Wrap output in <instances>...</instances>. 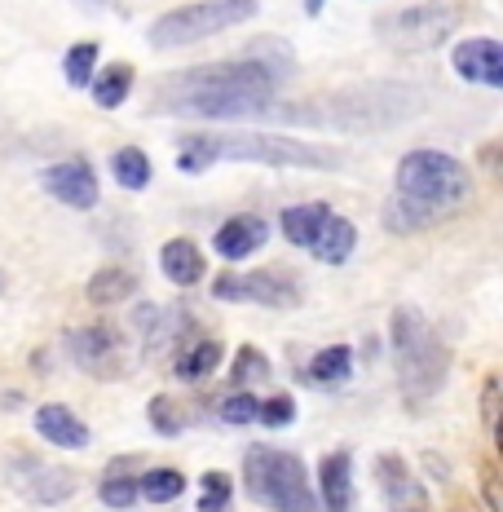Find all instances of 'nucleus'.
Here are the masks:
<instances>
[{"mask_svg":"<svg viewBox=\"0 0 503 512\" xmlns=\"http://www.w3.org/2000/svg\"><path fill=\"white\" fill-rule=\"evenodd\" d=\"M278 71L265 67L256 53L230 62H203V67L177 71L151 93V106L159 115H177V120H261L274 106Z\"/></svg>","mask_w":503,"mask_h":512,"instance_id":"nucleus-1","label":"nucleus"},{"mask_svg":"<svg viewBox=\"0 0 503 512\" xmlns=\"http://www.w3.org/2000/svg\"><path fill=\"white\" fill-rule=\"evenodd\" d=\"M424 106L420 89L406 84H353L336 93H314V98L270 106V120L287 124H318V128H345V133H380V128L415 120Z\"/></svg>","mask_w":503,"mask_h":512,"instance_id":"nucleus-2","label":"nucleus"},{"mask_svg":"<svg viewBox=\"0 0 503 512\" xmlns=\"http://www.w3.org/2000/svg\"><path fill=\"white\" fill-rule=\"evenodd\" d=\"M217 159H234V164H270V168H340L345 159L327 146L296 142V137H274V133H186L181 137L177 168L181 173H203Z\"/></svg>","mask_w":503,"mask_h":512,"instance_id":"nucleus-3","label":"nucleus"},{"mask_svg":"<svg viewBox=\"0 0 503 512\" xmlns=\"http://www.w3.org/2000/svg\"><path fill=\"white\" fill-rule=\"evenodd\" d=\"M393 367H398V384L406 393V407L424 411L428 402L442 393L446 371H451V358H446V345L437 340V332L428 327V318L415 305L393 309Z\"/></svg>","mask_w":503,"mask_h":512,"instance_id":"nucleus-4","label":"nucleus"},{"mask_svg":"<svg viewBox=\"0 0 503 512\" xmlns=\"http://www.w3.org/2000/svg\"><path fill=\"white\" fill-rule=\"evenodd\" d=\"M243 482L256 504H270L274 512H314V490L309 473L292 451L278 446H252L243 460Z\"/></svg>","mask_w":503,"mask_h":512,"instance_id":"nucleus-5","label":"nucleus"},{"mask_svg":"<svg viewBox=\"0 0 503 512\" xmlns=\"http://www.w3.org/2000/svg\"><path fill=\"white\" fill-rule=\"evenodd\" d=\"M398 195L406 199H415V204H428V208H442V212H451L459 208L468 199V168L459 164L455 155H446V151H411V155H402V164H398Z\"/></svg>","mask_w":503,"mask_h":512,"instance_id":"nucleus-6","label":"nucleus"},{"mask_svg":"<svg viewBox=\"0 0 503 512\" xmlns=\"http://www.w3.org/2000/svg\"><path fill=\"white\" fill-rule=\"evenodd\" d=\"M256 14L252 0H199V5H181L168 9L164 18L151 23V45L155 49H181L195 45V40H208L226 27H239Z\"/></svg>","mask_w":503,"mask_h":512,"instance_id":"nucleus-7","label":"nucleus"},{"mask_svg":"<svg viewBox=\"0 0 503 512\" xmlns=\"http://www.w3.org/2000/svg\"><path fill=\"white\" fill-rule=\"evenodd\" d=\"M455 27H459V9L446 5V0H437V5H406L398 14L376 18V36L389 49H406V53L442 45Z\"/></svg>","mask_w":503,"mask_h":512,"instance_id":"nucleus-8","label":"nucleus"},{"mask_svg":"<svg viewBox=\"0 0 503 512\" xmlns=\"http://www.w3.org/2000/svg\"><path fill=\"white\" fill-rule=\"evenodd\" d=\"M67 349L76 358L80 371H89L93 380H115V376H128V340L120 327L111 323H89V327H76L67 336Z\"/></svg>","mask_w":503,"mask_h":512,"instance_id":"nucleus-9","label":"nucleus"},{"mask_svg":"<svg viewBox=\"0 0 503 512\" xmlns=\"http://www.w3.org/2000/svg\"><path fill=\"white\" fill-rule=\"evenodd\" d=\"M212 296L217 301H243V305H265V309H292L301 301L296 292V279L283 270H248V274H221L212 283Z\"/></svg>","mask_w":503,"mask_h":512,"instance_id":"nucleus-10","label":"nucleus"},{"mask_svg":"<svg viewBox=\"0 0 503 512\" xmlns=\"http://www.w3.org/2000/svg\"><path fill=\"white\" fill-rule=\"evenodd\" d=\"M9 486L27 499V504H40V508H53L62 499L76 495V473H67L62 464H40L31 455H9Z\"/></svg>","mask_w":503,"mask_h":512,"instance_id":"nucleus-11","label":"nucleus"},{"mask_svg":"<svg viewBox=\"0 0 503 512\" xmlns=\"http://www.w3.org/2000/svg\"><path fill=\"white\" fill-rule=\"evenodd\" d=\"M40 186L49 190L58 204L67 208H93L98 204V173H93L84 159H62V164L45 168V177H40Z\"/></svg>","mask_w":503,"mask_h":512,"instance_id":"nucleus-12","label":"nucleus"},{"mask_svg":"<svg viewBox=\"0 0 503 512\" xmlns=\"http://www.w3.org/2000/svg\"><path fill=\"white\" fill-rule=\"evenodd\" d=\"M451 62L459 76L473 84H486V89H499L503 84V49H499V40H490V36H473V40H464V45H455Z\"/></svg>","mask_w":503,"mask_h":512,"instance_id":"nucleus-13","label":"nucleus"},{"mask_svg":"<svg viewBox=\"0 0 503 512\" xmlns=\"http://www.w3.org/2000/svg\"><path fill=\"white\" fill-rule=\"evenodd\" d=\"M376 482H380L384 504H389L393 512H424L428 490L415 482L411 468H406L398 455H380V460H376Z\"/></svg>","mask_w":503,"mask_h":512,"instance_id":"nucleus-14","label":"nucleus"},{"mask_svg":"<svg viewBox=\"0 0 503 512\" xmlns=\"http://www.w3.org/2000/svg\"><path fill=\"white\" fill-rule=\"evenodd\" d=\"M265 239H270V226H265L261 217H230L226 226L212 234V248H217V256H226V261H243V256H252Z\"/></svg>","mask_w":503,"mask_h":512,"instance_id":"nucleus-15","label":"nucleus"},{"mask_svg":"<svg viewBox=\"0 0 503 512\" xmlns=\"http://www.w3.org/2000/svg\"><path fill=\"white\" fill-rule=\"evenodd\" d=\"M36 429L45 437L49 446H58V451H80V446H89V429H84V420L76 411L58 407V402H49V407L36 411Z\"/></svg>","mask_w":503,"mask_h":512,"instance_id":"nucleus-16","label":"nucleus"},{"mask_svg":"<svg viewBox=\"0 0 503 512\" xmlns=\"http://www.w3.org/2000/svg\"><path fill=\"white\" fill-rule=\"evenodd\" d=\"M159 270L173 287H195L203 279V256L190 239H168L159 248Z\"/></svg>","mask_w":503,"mask_h":512,"instance_id":"nucleus-17","label":"nucleus"},{"mask_svg":"<svg viewBox=\"0 0 503 512\" xmlns=\"http://www.w3.org/2000/svg\"><path fill=\"white\" fill-rule=\"evenodd\" d=\"M318 486H323V504L327 512H349L353 504V468L349 451H331L323 468H318Z\"/></svg>","mask_w":503,"mask_h":512,"instance_id":"nucleus-18","label":"nucleus"},{"mask_svg":"<svg viewBox=\"0 0 503 512\" xmlns=\"http://www.w3.org/2000/svg\"><path fill=\"white\" fill-rule=\"evenodd\" d=\"M309 248H314L318 261L345 265L353 256V248H358V230H353V221H345V217H336V212H331V217L323 221V230L314 234V243H309Z\"/></svg>","mask_w":503,"mask_h":512,"instance_id":"nucleus-19","label":"nucleus"},{"mask_svg":"<svg viewBox=\"0 0 503 512\" xmlns=\"http://www.w3.org/2000/svg\"><path fill=\"white\" fill-rule=\"evenodd\" d=\"M133 292H137V274L128 265H102L89 279V287H84V296L93 305H124Z\"/></svg>","mask_w":503,"mask_h":512,"instance_id":"nucleus-20","label":"nucleus"},{"mask_svg":"<svg viewBox=\"0 0 503 512\" xmlns=\"http://www.w3.org/2000/svg\"><path fill=\"white\" fill-rule=\"evenodd\" d=\"M437 217H446V212L428 208V204H415V199H406V195H393L389 204H384V230H393V234L428 230V226H437Z\"/></svg>","mask_w":503,"mask_h":512,"instance_id":"nucleus-21","label":"nucleus"},{"mask_svg":"<svg viewBox=\"0 0 503 512\" xmlns=\"http://www.w3.org/2000/svg\"><path fill=\"white\" fill-rule=\"evenodd\" d=\"M331 217V208L327 204H296V208H287L283 217V239L287 243H296V248H309L314 243V234L323 230V221Z\"/></svg>","mask_w":503,"mask_h":512,"instance_id":"nucleus-22","label":"nucleus"},{"mask_svg":"<svg viewBox=\"0 0 503 512\" xmlns=\"http://www.w3.org/2000/svg\"><path fill=\"white\" fill-rule=\"evenodd\" d=\"M93 89V102L102 106V111H115V106L128 102V89H133V67L128 62H115V67H106L102 76L89 80Z\"/></svg>","mask_w":503,"mask_h":512,"instance_id":"nucleus-23","label":"nucleus"},{"mask_svg":"<svg viewBox=\"0 0 503 512\" xmlns=\"http://www.w3.org/2000/svg\"><path fill=\"white\" fill-rule=\"evenodd\" d=\"M217 367H221V345H217V340L203 336V340H195L190 349H181L173 371H177L181 380H203V376H212Z\"/></svg>","mask_w":503,"mask_h":512,"instance_id":"nucleus-24","label":"nucleus"},{"mask_svg":"<svg viewBox=\"0 0 503 512\" xmlns=\"http://www.w3.org/2000/svg\"><path fill=\"white\" fill-rule=\"evenodd\" d=\"M111 173L124 190H146L151 186V159L137 151V146H124V151L111 155Z\"/></svg>","mask_w":503,"mask_h":512,"instance_id":"nucleus-25","label":"nucleus"},{"mask_svg":"<svg viewBox=\"0 0 503 512\" xmlns=\"http://www.w3.org/2000/svg\"><path fill=\"white\" fill-rule=\"evenodd\" d=\"M349 371H353V349L349 345L318 349L314 362H309V380H314V384H340Z\"/></svg>","mask_w":503,"mask_h":512,"instance_id":"nucleus-26","label":"nucleus"},{"mask_svg":"<svg viewBox=\"0 0 503 512\" xmlns=\"http://www.w3.org/2000/svg\"><path fill=\"white\" fill-rule=\"evenodd\" d=\"M137 490H142L151 504H173V499L186 495V477H181L177 468H151V473L137 482Z\"/></svg>","mask_w":503,"mask_h":512,"instance_id":"nucleus-27","label":"nucleus"},{"mask_svg":"<svg viewBox=\"0 0 503 512\" xmlns=\"http://www.w3.org/2000/svg\"><path fill=\"white\" fill-rule=\"evenodd\" d=\"M62 76H67V84H89L93 76H98V45L93 40H80V45L67 49V58H62Z\"/></svg>","mask_w":503,"mask_h":512,"instance_id":"nucleus-28","label":"nucleus"},{"mask_svg":"<svg viewBox=\"0 0 503 512\" xmlns=\"http://www.w3.org/2000/svg\"><path fill=\"white\" fill-rule=\"evenodd\" d=\"M146 420H151V429L164 433V437H177L181 429H186V411H181L173 398H151V407H146Z\"/></svg>","mask_w":503,"mask_h":512,"instance_id":"nucleus-29","label":"nucleus"},{"mask_svg":"<svg viewBox=\"0 0 503 512\" xmlns=\"http://www.w3.org/2000/svg\"><path fill=\"white\" fill-rule=\"evenodd\" d=\"M234 495V482L226 473H208L199 482V512H226Z\"/></svg>","mask_w":503,"mask_h":512,"instance_id":"nucleus-30","label":"nucleus"},{"mask_svg":"<svg viewBox=\"0 0 503 512\" xmlns=\"http://www.w3.org/2000/svg\"><path fill=\"white\" fill-rule=\"evenodd\" d=\"M98 495H102V504H106V508H133L137 499H142V490H137V482H133V477H124V473H111V477H102Z\"/></svg>","mask_w":503,"mask_h":512,"instance_id":"nucleus-31","label":"nucleus"},{"mask_svg":"<svg viewBox=\"0 0 503 512\" xmlns=\"http://www.w3.org/2000/svg\"><path fill=\"white\" fill-rule=\"evenodd\" d=\"M256 411H261V398H256V393H234V398H221V420H226V424H256Z\"/></svg>","mask_w":503,"mask_h":512,"instance_id":"nucleus-32","label":"nucleus"},{"mask_svg":"<svg viewBox=\"0 0 503 512\" xmlns=\"http://www.w3.org/2000/svg\"><path fill=\"white\" fill-rule=\"evenodd\" d=\"M230 376H234V384L265 380V376H270V367H265V354H261V349H252V345H243L239 349V367H234Z\"/></svg>","mask_w":503,"mask_h":512,"instance_id":"nucleus-33","label":"nucleus"},{"mask_svg":"<svg viewBox=\"0 0 503 512\" xmlns=\"http://www.w3.org/2000/svg\"><path fill=\"white\" fill-rule=\"evenodd\" d=\"M256 420H265L270 429H278V424H292V420H296V402H292V398H270V402H261Z\"/></svg>","mask_w":503,"mask_h":512,"instance_id":"nucleus-34","label":"nucleus"},{"mask_svg":"<svg viewBox=\"0 0 503 512\" xmlns=\"http://www.w3.org/2000/svg\"><path fill=\"white\" fill-rule=\"evenodd\" d=\"M495 393H499V384L495 380H486V424H490V429H495Z\"/></svg>","mask_w":503,"mask_h":512,"instance_id":"nucleus-35","label":"nucleus"},{"mask_svg":"<svg viewBox=\"0 0 503 512\" xmlns=\"http://www.w3.org/2000/svg\"><path fill=\"white\" fill-rule=\"evenodd\" d=\"M327 0H305V14H323Z\"/></svg>","mask_w":503,"mask_h":512,"instance_id":"nucleus-36","label":"nucleus"},{"mask_svg":"<svg viewBox=\"0 0 503 512\" xmlns=\"http://www.w3.org/2000/svg\"><path fill=\"white\" fill-rule=\"evenodd\" d=\"M0 283H5V279H0Z\"/></svg>","mask_w":503,"mask_h":512,"instance_id":"nucleus-37","label":"nucleus"}]
</instances>
